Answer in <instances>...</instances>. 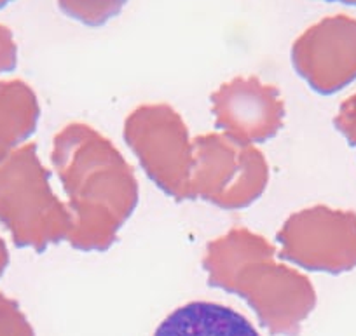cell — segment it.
Wrapping results in <instances>:
<instances>
[{"label": "cell", "instance_id": "1", "mask_svg": "<svg viewBox=\"0 0 356 336\" xmlns=\"http://www.w3.org/2000/svg\"><path fill=\"white\" fill-rule=\"evenodd\" d=\"M51 160L74 215L68 244L79 251H107L138 205L133 167L114 143L82 122L54 136Z\"/></svg>", "mask_w": 356, "mask_h": 336}, {"label": "cell", "instance_id": "2", "mask_svg": "<svg viewBox=\"0 0 356 336\" xmlns=\"http://www.w3.org/2000/svg\"><path fill=\"white\" fill-rule=\"evenodd\" d=\"M275 255L266 237L236 227L207 246L203 269L210 286L245 298L271 333L293 336L316 305V293L306 276Z\"/></svg>", "mask_w": 356, "mask_h": 336}, {"label": "cell", "instance_id": "3", "mask_svg": "<svg viewBox=\"0 0 356 336\" xmlns=\"http://www.w3.org/2000/svg\"><path fill=\"white\" fill-rule=\"evenodd\" d=\"M49 178L35 143L22 145L0 162V223L16 248L42 253L67 241L74 228V215L54 195Z\"/></svg>", "mask_w": 356, "mask_h": 336}, {"label": "cell", "instance_id": "4", "mask_svg": "<svg viewBox=\"0 0 356 336\" xmlns=\"http://www.w3.org/2000/svg\"><path fill=\"white\" fill-rule=\"evenodd\" d=\"M124 140L147 176L175 201H191L194 140L177 110L142 105L124 122Z\"/></svg>", "mask_w": 356, "mask_h": 336}, {"label": "cell", "instance_id": "5", "mask_svg": "<svg viewBox=\"0 0 356 336\" xmlns=\"http://www.w3.org/2000/svg\"><path fill=\"white\" fill-rule=\"evenodd\" d=\"M193 140L191 201L203 199L222 209H241L264 194L269 167L259 149L217 133Z\"/></svg>", "mask_w": 356, "mask_h": 336}, {"label": "cell", "instance_id": "6", "mask_svg": "<svg viewBox=\"0 0 356 336\" xmlns=\"http://www.w3.org/2000/svg\"><path fill=\"white\" fill-rule=\"evenodd\" d=\"M280 258L311 272L356 269V212L313 205L290 216L276 235Z\"/></svg>", "mask_w": 356, "mask_h": 336}, {"label": "cell", "instance_id": "7", "mask_svg": "<svg viewBox=\"0 0 356 336\" xmlns=\"http://www.w3.org/2000/svg\"><path fill=\"white\" fill-rule=\"evenodd\" d=\"M292 63L313 91H342L356 81V19L335 15L309 26L293 42Z\"/></svg>", "mask_w": 356, "mask_h": 336}, {"label": "cell", "instance_id": "8", "mask_svg": "<svg viewBox=\"0 0 356 336\" xmlns=\"http://www.w3.org/2000/svg\"><path fill=\"white\" fill-rule=\"evenodd\" d=\"M211 112L222 135L245 145L271 140L285 121L280 89L257 77H236L220 85L211 94Z\"/></svg>", "mask_w": 356, "mask_h": 336}, {"label": "cell", "instance_id": "9", "mask_svg": "<svg viewBox=\"0 0 356 336\" xmlns=\"http://www.w3.org/2000/svg\"><path fill=\"white\" fill-rule=\"evenodd\" d=\"M154 336H260L234 308L213 301H193L171 312Z\"/></svg>", "mask_w": 356, "mask_h": 336}, {"label": "cell", "instance_id": "10", "mask_svg": "<svg viewBox=\"0 0 356 336\" xmlns=\"http://www.w3.org/2000/svg\"><path fill=\"white\" fill-rule=\"evenodd\" d=\"M40 106L26 82L0 81V162L37 131Z\"/></svg>", "mask_w": 356, "mask_h": 336}, {"label": "cell", "instance_id": "11", "mask_svg": "<svg viewBox=\"0 0 356 336\" xmlns=\"http://www.w3.org/2000/svg\"><path fill=\"white\" fill-rule=\"evenodd\" d=\"M128 0H58V8L68 18L86 26H104L121 15Z\"/></svg>", "mask_w": 356, "mask_h": 336}, {"label": "cell", "instance_id": "12", "mask_svg": "<svg viewBox=\"0 0 356 336\" xmlns=\"http://www.w3.org/2000/svg\"><path fill=\"white\" fill-rule=\"evenodd\" d=\"M0 336H35L15 300L0 293Z\"/></svg>", "mask_w": 356, "mask_h": 336}, {"label": "cell", "instance_id": "13", "mask_svg": "<svg viewBox=\"0 0 356 336\" xmlns=\"http://www.w3.org/2000/svg\"><path fill=\"white\" fill-rule=\"evenodd\" d=\"M334 126L351 146H356V92L342 101L339 114L335 115Z\"/></svg>", "mask_w": 356, "mask_h": 336}, {"label": "cell", "instance_id": "14", "mask_svg": "<svg viewBox=\"0 0 356 336\" xmlns=\"http://www.w3.org/2000/svg\"><path fill=\"white\" fill-rule=\"evenodd\" d=\"M18 65V46L15 35L6 25H0V75L9 74Z\"/></svg>", "mask_w": 356, "mask_h": 336}, {"label": "cell", "instance_id": "15", "mask_svg": "<svg viewBox=\"0 0 356 336\" xmlns=\"http://www.w3.org/2000/svg\"><path fill=\"white\" fill-rule=\"evenodd\" d=\"M9 265V251H8V246H6V241L0 237V277L4 276L6 269Z\"/></svg>", "mask_w": 356, "mask_h": 336}, {"label": "cell", "instance_id": "16", "mask_svg": "<svg viewBox=\"0 0 356 336\" xmlns=\"http://www.w3.org/2000/svg\"><path fill=\"white\" fill-rule=\"evenodd\" d=\"M325 2H339V4L355 6V8H356V0H325Z\"/></svg>", "mask_w": 356, "mask_h": 336}, {"label": "cell", "instance_id": "17", "mask_svg": "<svg viewBox=\"0 0 356 336\" xmlns=\"http://www.w3.org/2000/svg\"><path fill=\"white\" fill-rule=\"evenodd\" d=\"M11 2H15V0H0V9L8 8V6L11 4Z\"/></svg>", "mask_w": 356, "mask_h": 336}]
</instances>
